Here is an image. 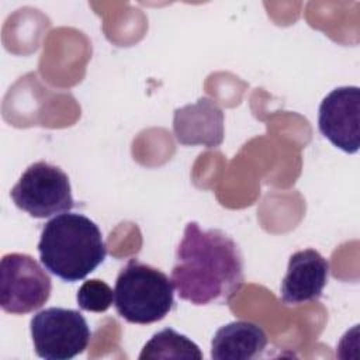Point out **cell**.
Wrapping results in <instances>:
<instances>
[{
  "instance_id": "7c38bea8",
  "label": "cell",
  "mask_w": 360,
  "mask_h": 360,
  "mask_svg": "<svg viewBox=\"0 0 360 360\" xmlns=\"http://www.w3.org/2000/svg\"><path fill=\"white\" fill-rule=\"evenodd\" d=\"M76 300L79 308L83 311L105 312L114 301V291L103 280L91 278L80 285Z\"/></svg>"
},
{
  "instance_id": "8fae6325",
  "label": "cell",
  "mask_w": 360,
  "mask_h": 360,
  "mask_svg": "<svg viewBox=\"0 0 360 360\" xmlns=\"http://www.w3.org/2000/svg\"><path fill=\"white\" fill-rule=\"evenodd\" d=\"M146 359H184L201 360L202 353L200 347L186 335L166 328L155 333L142 347L139 360Z\"/></svg>"
},
{
  "instance_id": "9c48e42d",
  "label": "cell",
  "mask_w": 360,
  "mask_h": 360,
  "mask_svg": "<svg viewBox=\"0 0 360 360\" xmlns=\"http://www.w3.org/2000/svg\"><path fill=\"white\" fill-rule=\"evenodd\" d=\"M173 131L183 145L219 146L224 141V112L214 100L201 97L194 104L174 110Z\"/></svg>"
},
{
  "instance_id": "7a4b0ae2",
  "label": "cell",
  "mask_w": 360,
  "mask_h": 360,
  "mask_svg": "<svg viewBox=\"0 0 360 360\" xmlns=\"http://www.w3.org/2000/svg\"><path fill=\"white\" fill-rule=\"evenodd\" d=\"M38 252L45 270L68 283L86 278L107 255L96 222L69 211L55 215L44 225Z\"/></svg>"
},
{
  "instance_id": "5b68a950",
  "label": "cell",
  "mask_w": 360,
  "mask_h": 360,
  "mask_svg": "<svg viewBox=\"0 0 360 360\" xmlns=\"http://www.w3.org/2000/svg\"><path fill=\"white\" fill-rule=\"evenodd\" d=\"M37 356L46 360H69L83 353L91 332L77 309L51 307L37 312L30 322Z\"/></svg>"
},
{
  "instance_id": "8992f818",
  "label": "cell",
  "mask_w": 360,
  "mask_h": 360,
  "mask_svg": "<svg viewBox=\"0 0 360 360\" xmlns=\"http://www.w3.org/2000/svg\"><path fill=\"white\" fill-rule=\"evenodd\" d=\"M52 281L39 263L25 253H7L0 262V304L8 314L39 309L51 297Z\"/></svg>"
},
{
  "instance_id": "6da1fadb",
  "label": "cell",
  "mask_w": 360,
  "mask_h": 360,
  "mask_svg": "<svg viewBox=\"0 0 360 360\" xmlns=\"http://www.w3.org/2000/svg\"><path fill=\"white\" fill-rule=\"evenodd\" d=\"M245 281L238 243L221 229L188 222L176 249L172 283L177 295L194 305L229 304Z\"/></svg>"
},
{
  "instance_id": "52a82bcc",
  "label": "cell",
  "mask_w": 360,
  "mask_h": 360,
  "mask_svg": "<svg viewBox=\"0 0 360 360\" xmlns=\"http://www.w3.org/2000/svg\"><path fill=\"white\" fill-rule=\"evenodd\" d=\"M318 127L332 145L346 153H356L360 145V89H333L319 105Z\"/></svg>"
},
{
  "instance_id": "30bf717a",
  "label": "cell",
  "mask_w": 360,
  "mask_h": 360,
  "mask_svg": "<svg viewBox=\"0 0 360 360\" xmlns=\"http://www.w3.org/2000/svg\"><path fill=\"white\" fill-rule=\"evenodd\" d=\"M267 346V335L262 326L250 321H233L221 326L211 340L214 360H252Z\"/></svg>"
},
{
  "instance_id": "ba28073f",
  "label": "cell",
  "mask_w": 360,
  "mask_h": 360,
  "mask_svg": "<svg viewBox=\"0 0 360 360\" xmlns=\"http://www.w3.org/2000/svg\"><path fill=\"white\" fill-rule=\"evenodd\" d=\"M328 277L329 263L318 250L304 249L292 253L280 287L281 302L298 305L319 300Z\"/></svg>"
},
{
  "instance_id": "277c9868",
  "label": "cell",
  "mask_w": 360,
  "mask_h": 360,
  "mask_svg": "<svg viewBox=\"0 0 360 360\" xmlns=\"http://www.w3.org/2000/svg\"><path fill=\"white\" fill-rule=\"evenodd\" d=\"M10 195L14 204L32 218H49L68 212L75 205L68 174L44 160L24 170Z\"/></svg>"
},
{
  "instance_id": "3957f363",
  "label": "cell",
  "mask_w": 360,
  "mask_h": 360,
  "mask_svg": "<svg viewBox=\"0 0 360 360\" xmlns=\"http://www.w3.org/2000/svg\"><path fill=\"white\" fill-rule=\"evenodd\" d=\"M114 305L129 323H153L174 308V285L162 270L131 259L117 276Z\"/></svg>"
}]
</instances>
